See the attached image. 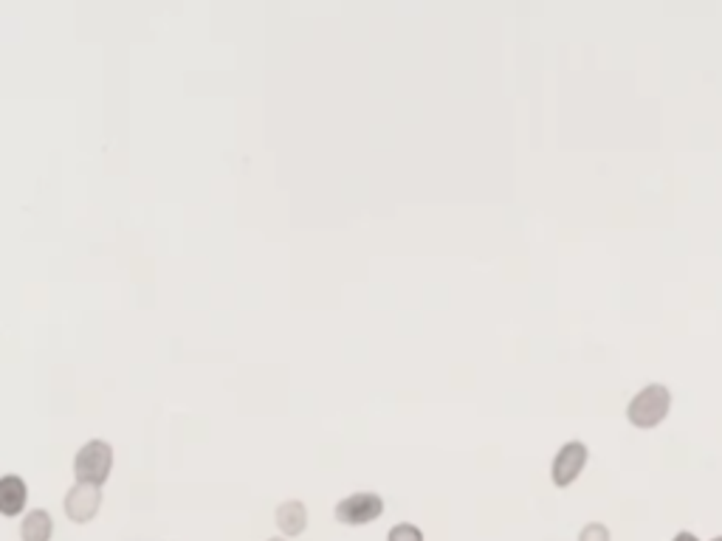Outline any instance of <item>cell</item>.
Masks as SVG:
<instances>
[{"mask_svg": "<svg viewBox=\"0 0 722 541\" xmlns=\"http://www.w3.org/2000/svg\"><path fill=\"white\" fill-rule=\"evenodd\" d=\"M672 409V389L666 384H646L627 403V420L635 429H655Z\"/></svg>", "mask_w": 722, "mask_h": 541, "instance_id": "6da1fadb", "label": "cell"}, {"mask_svg": "<svg viewBox=\"0 0 722 541\" xmlns=\"http://www.w3.org/2000/svg\"><path fill=\"white\" fill-rule=\"evenodd\" d=\"M113 471V446L108 440H88L85 446H79L74 454V477L77 482H88V485H105Z\"/></svg>", "mask_w": 722, "mask_h": 541, "instance_id": "7a4b0ae2", "label": "cell"}, {"mask_svg": "<svg viewBox=\"0 0 722 541\" xmlns=\"http://www.w3.org/2000/svg\"><path fill=\"white\" fill-rule=\"evenodd\" d=\"M381 513H384V496L376 494V491H356V494L339 499L336 508H333L336 522L347 527L370 525Z\"/></svg>", "mask_w": 722, "mask_h": 541, "instance_id": "3957f363", "label": "cell"}, {"mask_svg": "<svg viewBox=\"0 0 722 541\" xmlns=\"http://www.w3.org/2000/svg\"><path fill=\"white\" fill-rule=\"evenodd\" d=\"M587 463H590V449H587V443L570 440V443H565L562 449L556 451L553 465H550V480H553L556 488H570L573 482L579 480L581 471H584V465Z\"/></svg>", "mask_w": 722, "mask_h": 541, "instance_id": "277c9868", "label": "cell"}, {"mask_svg": "<svg viewBox=\"0 0 722 541\" xmlns=\"http://www.w3.org/2000/svg\"><path fill=\"white\" fill-rule=\"evenodd\" d=\"M65 516L74 525H88L94 522L96 513L102 508V488L99 485H88V482H74L65 494Z\"/></svg>", "mask_w": 722, "mask_h": 541, "instance_id": "5b68a950", "label": "cell"}, {"mask_svg": "<svg viewBox=\"0 0 722 541\" xmlns=\"http://www.w3.org/2000/svg\"><path fill=\"white\" fill-rule=\"evenodd\" d=\"M29 502V485L17 474L0 477V516H20Z\"/></svg>", "mask_w": 722, "mask_h": 541, "instance_id": "8992f818", "label": "cell"}, {"mask_svg": "<svg viewBox=\"0 0 722 541\" xmlns=\"http://www.w3.org/2000/svg\"><path fill=\"white\" fill-rule=\"evenodd\" d=\"M274 522L283 530V536H302L308 530V508L299 499L280 502L274 511Z\"/></svg>", "mask_w": 722, "mask_h": 541, "instance_id": "52a82bcc", "label": "cell"}, {"mask_svg": "<svg viewBox=\"0 0 722 541\" xmlns=\"http://www.w3.org/2000/svg\"><path fill=\"white\" fill-rule=\"evenodd\" d=\"M54 536V519L46 508H34L20 522V539L23 541H51Z\"/></svg>", "mask_w": 722, "mask_h": 541, "instance_id": "ba28073f", "label": "cell"}, {"mask_svg": "<svg viewBox=\"0 0 722 541\" xmlns=\"http://www.w3.org/2000/svg\"><path fill=\"white\" fill-rule=\"evenodd\" d=\"M387 541H424V530L412 522H398L387 530Z\"/></svg>", "mask_w": 722, "mask_h": 541, "instance_id": "9c48e42d", "label": "cell"}, {"mask_svg": "<svg viewBox=\"0 0 722 541\" xmlns=\"http://www.w3.org/2000/svg\"><path fill=\"white\" fill-rule=\"evenodd\" d=\"M579 541H613V533L604 522H587L579 530Z\"/></svg>", "mask_w": 722, "mask_h": 541, "instance_id": "30bf717a", "label": "cell"}, {"mask_svg": "<svg viewBox=\"0 0 722 541\" xmlns=\"http://www.w3.org/2000/svg\"><path fill=\"white\" fill-rule=\"evenodd\" d=\"M672 541H700L691 530H677L675 536H672Z\"/></svg>", "mask_w": 722, "mask_h": 541, "instance_id": "8fae6325", "label": "cell"}, {"mask_svg": "<svg viewBox=\"0 0 722 541\" xmlns=\"http://www.w3.org/2000/svg\"><path fill=\"white\" fill-rule=\"evenodd\" d=\"M268 541H285L283 536H274V539H268Z\"/></svg>", "mask_w": 722, "mask_h": 541, "instance_id": "7c38bea8", "label": "cell"}, {"mask_svg": "<svg viewBox=\"0 0 722 541\" xmlns=\"http://www.w3.org/2000/svg\"><path fill=\"white\" fill-rule=\"evenodd\" d=\"M711 541H722V536H714V539H711Z\"/></svg>", "mask_w": 722, "mask_h": 541, "instance_id": "4fadbf2b", "label": "cell"}]
</instances>
